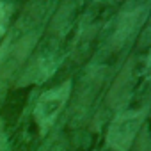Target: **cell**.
I'll list each match as a JSON object with an SVG mask.
<instances>
[{
  "instance_id": "277c9868",
  "label": "cell",
  "mask_w": 151,
  "mask_h": 151,
  "mask_svg": "<svg viewBox=\"0 0 151 151\" xmlns=\"http://www.w3.org/2000/svg\"><path fill=\"white\" fill-rule=\"evenodd\" d=\"M132 84H133V77H132V68H124L121 71V75L117 77V80L114 82L110 94H109V103L112 107H119L123 105L132 91Z\"/></svg>"
},
{
  "instance_id": "5b68a950",
  "label": "cell",
  "mask_w": 151,
  "mask_h": 151,
  "mask_svg": "<svg viewBox=\"0 0 151 151\" xmlns=\"http://www.w3.org/2000/svg\"><path fill=\"white\" fill-rule=\"evenodd\" d=\"M7 147H9V142H7V133H6L4 123L0 121V151H7Z\"/></svg>"
},
{
  "instance_id": "6da1fadb",
  "label": "cell",
  "mask_w": 151,
  "mask_h": 151,
  "mask_svg": "<svg viewBox=\"0 0 151 151\" xmlns=\"http://www.w3.org/2000/svg\"><path fill=\"white\" fill-rule=\"evenodd\" d=\"M71 94V82L66 80L64 84L45 91L34 107V121L39 128V133L45 135L55 123V119L59 117V114L62 112L68 98Z\"/></svg>"
},
{
  "instance_id": "3957f363",
  "label": "cell",
  "mask_w": 151,
  "mask_h": 151,
  "mask_svg": "<svg viewBox=\"0 0 151 151\" xmlns=\"http://www.w3.org/2000/svg\"><path fill=\"white\" fill-rule=\"evenodd\" d=\"M140 9H142V7H137V9L130 11V13H124V14L117 20L116 32H114V37H112V43H114L116 48H121L126 41H130V39L137 34L139 27H140L142 22H144V13H142Z\"/></svg>"
},
{
  "instance_id": "8992f818",
  "label": "cell",
  "mask_w": 151,
  "mask_h": 151,
  "mask_svg": "<svg viewBox=\"0 0 151 151\" xmlns=\"http://www.w3.org/2000/svg\"><path fill=\"white\" fill-rule=\"evenodd\" d=\"M45 151H64V146H62L60 140H55V142H52Z\"/></svg>"
},
{
  "instance_id": "7a4b0ae2",
  "label": "cell",
  "mask_w": 151,
  "mask_h": 151,
  "mask_svg": "<svg viewBox=\"0 0 151 151\" xmlns=\"http://www.w3.org/2000/svg\"><path fill=\"white\" fill-rule=\"evenodd\" d=\"M144 121L142 110H128L119 114L109 126L107 132V144L116 151H128L135 140Z\"/></svg>"
}]
</instances>
